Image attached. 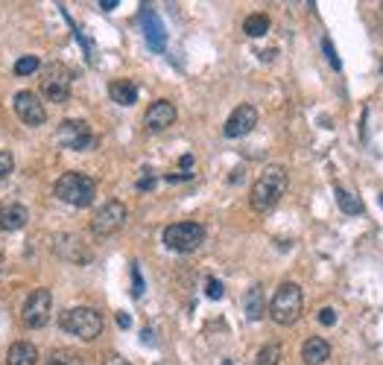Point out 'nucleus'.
I'll return each instance as SVG.
<instances>
[{"mask_svg":"<svg viewBox=\"0 0 383 365\" xmlns=\"http://www.w3.org/2000/svg\"><path fill=\"white\" fill-rule=\"evenodd\" d=\"M12 170H15V158L9 152L0 149V179H3V175H9Z\"/></svg>","mask_w":383,"mask_h":365,"instance_id":"cd10ccee","label":"nucleus"},{"mask_svg":"<svg viewBox=\"0 0 383 365\" xmlns=\"http://www.w3.org/2000/svg\"><path fill=\"white\" fill-rule=\"evenodd\" d=\"M126 219H129L126 205L117 202V199H112V202H106L100 211L94 214V219H91V234L94 237H112V234H117V231L126 225Z\"/></svg>","mask_w":383,"mask_h":365,"instance_id":"0eeeda50","label":"nucleus"},{"mask_svg":"<svg viewBox=\"0 0 383 365\" xmlns=\"http://www.w3.org/2000/svg\"><path fill=\"white\" fill-rule=\"evenodd\" d=\"M103 365H132V362H126L123 357H117V353H108V357L103 360Z\"/></svg>","mask_w":383,"mask_h":365,"instance_id":"7c9ffc66","label":"nucleus"},{"mask_svg":"<svg viewBox=\"0 0 383 365\" xmlns=\"http://www.w3.org/2000/svg\"><path fill=\"white\" fill-rule=\"evenodd\" d=\"M223 284L220 281H217V278H208V284H205V295L208 298H214V301H220V298H223Z\"/></svg>","mask_w":383,"mask_h":365,"instance_id":"a878e982","label":"nucleus"},{"mask_svg":"<svg viewBox=\"0 0 383 365\" xmlns=\"http://www.w3.org/2000/svg\"><path fill=\"white\" fill-rule=\"evenodd\" d=\"M108 97H112L117 105H135L138 103V85L132 79H114L108 85Z\"/></svg>","mask_w":383,"mask_h":365,"instance_id":"6ab92c4d","label":"nucleus"},{"mask_svg":"<svg viewBox=\"0 0 383 365\" xmlns=\"http://www.w3.org/2000/svg\"><path fill=\"white\" fill-rule=\"evenodd\" d=\"M38 68H41L38 56H21L15 62V76H29V73H36Z\"/></svg>","mask_w":383,"mask_h":365,"instance_id":"b1692460","label":"nucleus"},{"mask_svg":"<svg viewBox=\"0 0 383 365\" xmlns=\"http://www.w3.org/2000/svg\"><path fill=\"white\" fill-rule=\"evenodd\" d=\"M287 170L281 167V164H269V167H264V173L258 175V181L251 184V196L249 202L251 207H255L258 214H269L272 207H275L281 202V196L287 193Z\"/></svg>","mask_w":383,"mask_h":365,"instance_id":"f257e3e1","label":"nucleus"},{"mask_svg":"<svg viewBox=\"0 0 383 365\" xmlns=\"http://www.w3.org/2000/svg\"><path fill=\"white\" fill-rule=\"evenodd\" d=\"M243 310H246V318H249V322H258V318H264L267 301H264V286H260V284H255V286H251V290L246 292Z\"/></svg>","mask_w":383,"mask_h":365,"instance_id":"a211bd4d","label":"nucleus"},{"mask_svg":"<svg viewBox=\"0 0 383 365\" xmlns=\"http://www.w3.org/2000/svg\"><path fill=\"white\" fill-rule=\"evenodd\" d=\"M38 362V348L32 342H15L6 351V365H36Z\"/></svg>","mask_w":383,"mask_h":365,"instance_id":"f3484780","label":"nucleus"},{"mask_svg":"<svg viewBox=\"0 0 383 365\" xmlns=\"http://www.w3.org/2000/svg\"><path fill=\"white\" fill-rule=\"evenodd\" d=\"M380 205H383V196H380Z\"/></svg>","mask_w":383,"mask_h":365,"instance_id":"58836bf2","label":"nucleus"},{"mask_svg":"<svg viewBox=\"0 0 383 365\" xmlns=\"http://www.w3.org/2000/svg\"><path fill=\"white\" fill-rule=\"evenodd\" d=\"M59 143L68 147V149L85 152V149L97 147V138H94V131L85 120H64V123L59 126Z\"/></svg>","mask_w":383,"mask_h":365,"instance_id":"1a4fd4ad","label":"nucleus"},{"mask_svg":"<svg viewBox=\"0 0 383 365\" xmlns=\"http://www.w3.org/2000/svg\"><path fill=\"white\" fill-rule=\"evenodd\" d=\"M193 167V155H184L182 158V170H190Z\"/></svg>","mask_w":383,"mask_h":365,"instance_id":"72a5a7b5","label":"nucleus"},{"mask_svg":"<svg viewBox=\"0 0 383 365\" xmlns=\"http://www.w3.org/2000/svg\"><path fill=\"white\" fill-rule=\"evenodd\" d=\"M114 6H117V0H103V3H100V9H106V12H112Z\"/></svg>","mask_w":383,"mask_h":365,"instance_id":"f704fd0d","label":"nucleus"},{"mask_svg":"<svg viewBox=\"0 0 383 365\" xmlns=\"http://www.w3.org/2000/svg\"><path fill=\"white\" fill-rule=\"evenodd\" d=\"M29 223V211L24 205H3L0 207V231H21Z\"/></svg>","mask_w":383,"mask_h":365,"instance_id":"dca6fc26","label":"nucleus"},{"mask_svg":"<svg viewBox=\"0 0 383 365\" xmlns=\"http://www.w3.org/2000/svg\"><path fill=\"white\" fill-rule=\"evenodd\" d=\"M336 205L343 207L345 214H351V216H357V214H363V202L351 193V190H345V187H336Z\"/></svg>","mask_w":383,"mask_h":365,"instance_id":"aec40b11","label":"nucleus"},{"mask_svg":"<svg viewBox=\"0 0 383 365\" xmlns=\"http://www.w3.org/2000/svg\"><path fill=\"white\" fill-rule=\"evenodd\" d=\"M12 105H15V114L24 120L27 126H41L47 120V108L38 99L36 91H18L15 99H12Z\"/></svg>","mask_w":383,"mask_h":365,"instance_id":"9d476101","label":"nucleus"},{"mask_svg":"<svg viewBox=\"0 0 383 365\" xmlns=\"http://www.w3.org/2000/svg\"><path fill=\"white\" fill-rule=\"evenodd\" d=\"M156 187V175H152L149 170H144V179L138 181V190H152Z\"/></svg>","mask_w":383,"mask_h":365,"instance_id":"c756f323","label":"nucleus"},{"mask_svg":"<svg viewBox=\"0 0 383 365\" xmlns=\"http://www.w3.org/2000/svg\"><path fill=\"white\" fill-rule=\"evenodd\" d=\"M281 345L278 342H269V345H264L258 351V357H255V365H278L281 362Z\"/></svg>","mask_w":383,"mask_h":365,"instance_id":"4be33fe9","label":"nucleus"},{"mask_svg":"<svg viewBox=\"0 0 383 365\" xmlns=\"http://www.w3.org/2000/svg\"><path fill=\"white\" fill-rule=\"evenodd\" d=\"M53 193H56V199H62L64 205L88 207V205L94 202V196H97V181L91 179V175L71 170V173H64L62 179L56 181Z\"/></svg>","mask_w":383,"mask_h":365,"instance_id":"7ed1b4c3","label":"nucleus"},{"mask_svg":"<svg viewBox=\"0 0 383 365\" xmlns=\"http://www.w3.org/2000/svg\"><path fill=\"white\" fill-rule=\"evenodd\" d=\"M0 269H3V254H0Z\"/></svg>","mask_w":383,"mask_h":365,"instance_id":"c9c22d12","label":"nucleus"},{"mask_svg":"<svg viewBox=\"0 0 383 365\" xmlns=\"http://www.w3.org/2000/svg\"><path fill=\"white\" fill-rule=\"evenodd\" d=\"M301 310H304V292H301V286L299 284H281L275 295H272V301H269V318L275 325H295L299 322V316H301Z\"/></svg>","mask_w":383,"mask_h":365,"instance_id":"f03ea898","label":"nucleus"},{"mask_svg":"<svg viewBox=\"0 0 383 365\" xmlns=\"http://www.w3.org/2000/svg\"><path fill=\"white\" fill-rule=\"evenodd\" d=\"M50 307H53L50 290L38 286V290H32V292L27 295L24 307H21V322H24L27 327H32V330L45 327V325L50 322Z\"/></svg>","mask_w":383,"mask_h":365,"instance_id":"6e6552de","label":"nucleus"},{"mask_svg":"<svg viewBox=\"0 0 383 365\" xmlns=\"http://www.w3.org/2000/svg\"><path fill=\"white\" fill-rule=\"evenodd\" d=\"M53 251L59 254V257L64 260H71V263H91L94 260V251L85 246V242L79 237H73V234H59L56 242H53Z\"/></svg>","mask_w":383,"mask_h":365,"instance_id":"f8f14e48","label":"nucleus"},{"mask_svg":"<svg viewBox=\"0 0 383 365\" xmlns=\"http://www.w3.org/2000/svg\"><path fill=\"white\" fill-rule=\"evenodd\" d=\"M176 105L170 103V99H156L149 108H147V114H144V123L149 131H164V129H170L173 123H176Z\"/></svg>","mask_w":383,"mask_h":365,"instance_id":"ddd939ff","label":"nucleus"},{"mask_svg":"<svg viewBox=\"0 0 383 365\" xmlns=\"http://www.w3.org/2000/svg\"><path fill=\"white\" fill-rule=\"evenodd\" d=\"M140 27H144V36H147V44L156 53H161L167 47V32H164V24L158 12H152L149 6H140Z\"/></svg>","mask_w":383,"mask_h":365,"instance_id":"4468645a","label":"nucleus"},{"mask_svg":"<svg viewBox=\"0 0 383 365\" xmlns=\"http://www.w3.org/2000/svg\"><path fill=\"white\" fill-rule=\"evenodd\" d=\"M59 325L64 333H71L82 342H94L97 336L103 333V316L97 313L94 307H73V310H64Z\"/></svg>","mask_w":383,"mask_h":365,"instance_id":"20e7f679","label":"nucleus"},{"mask_svg":"<svg viewBox=\"0 0 383 365\" xmlns=\"http://www.w3.org/2000/svg\"><path fill=\"white\" fill-rule=\"evenodd\" d=\"M202 242H205V228L199 223H176V225L164 228V246L170 251L188 254V251L199 249Z\"/></svg>","mask_w":383,"mask_h":365,"instance_id":"39448f33","label":"nucleus"},{"mask_svg":"<svg viewBox=\"0 0 383 365\" xmlns=\"http://www.w3.org/2000/svg\"><path fill=\"white\" fill-rule=\"evenodd\" d=\"M380 73H383V62H380Z\"/></svg>","mask_w":383,"mask_h":365,"instance_id":"4c0bfd02","label":"nucleus"},{"mask_svg":"<svg viewBox=\"0 0 383 365\" xmlns=\"http://www.w3.org/2000/svg\"><path fill=\"white\" fill-rule=\"evenodd\" d=\"M255 126H258V108L243 103V105H237L234 112L228 114L223 131H225V138H246Z\"/></svg>","mask_w":383,"mask_h":365,"instance_id":"9b49d317","label":"nucleus"},{"mask_svg":"<svg viewBox=\"0 0 383 365\" xmlns=\"http://www.w3.org/2000/svg\"><path fill=\"white\" fill-rule=\"evenodd\" d=\"M301 360H304V365H325L331 360V345L319 336H310L301 345Z\"/></svg>","mask_w":383,"mask_h":365,"instance_id":"2eb2a0df","label":"nucleus"},{"mask_svg":"<svg viewBox=\"0 0 383 365\" xmlns=\"http://www.w3.org/2000/svg\"><path fill=\"white\" fill-rule=\"evenodd\" d=\"M47 365H82V357L71 348H56L47 357Z\"/></svg>","mask_w":383,"mask_h":365,"instance_id":"5701e85b","label":"nucleus"},{"mask_svg":"<svg viewBox=\"0 0 383 365\" xmlns=\"http://www.w3.org/2000/svg\"><path fill=\"white\" fill-rule=\"evenodd\" d=\"M117 325L120 327H129V325H132V318H129L126 313H117Z\"/></svg>","mask_w":383,"mask_h":365,"instance_id":"473e14b6","label":"nucleus"},{"mask_svg":"<svg viewBox=\"0 0 383 365\" xmlns=\"http://www.w3.org/2000/svg\"><path fill=\"white\" fill-rule=\"evenodd\" d=\"M319 322H322L325 327L336 325V310H331V307H322V310H319Z\"/></svg>","mask_w":383,"mask_h":365,"instance_id":"c85d7f7f","label":"nucleus"},{"mask_svg":"<svg viewBox=\"0 0 383 365\" xmlns=\"http://www.w3.org/2000/svg\"><path fill=\"white\" fill-rule=\"evenodd\" d=\"M322 50H325V56H328V62H331V68H334V71L343 68V62H339V56H336V50H334L331 38H322Z\"/></svg>","mask_w":383,"mask_h":365,"instance_id":"393cba45","label":"nucleus"},{"mask_svg":"<svg viewBox=\"0 0 383 365\" xmlns=\"http://www.w3.org/2000/svg\"><path fill=\"white\" fill-rule=\"evenodd\" d=\"M243 32L249 38H260V36H267L269 32V18L264 12H258V15H249L243 21Z\"/></svg>","mask_w":383,"mask_h":365,"instance_id":"412c9836","label":"nucleus"},{"mask_svg":"<svg viewBox=\"0 0 383 365\" xmlns=\"http://www.w3.org/2000/svg\"><path fill=\"white\" fill-rule=\"evenodd\" d=\"M223 365H234V362H232V360H225V362H223Z\"/></svg>","mask_w":383,"mask_h":365,"instance_id":"e433bc0d","label":"nucleus"},{"mask_svg":"<svg viewBox=\"0 0 383 365\" xmlns=\"http://www.w3.org/2000/svg\"><path fill=\"white\" fill-rule=\"evenodd\" d=\"M132 295H135V298L144 295V278H140L138 263H132Z\"/></svg>","mask_w":383,"mask_h":365,"instance_id":"bb28decb","label":"nucleus"},{"mask_svg":"<svg viewBox=\"0 0 383 365\" xmlns=\"http://www.w3.org/2000/svg\"><path fill=\"white\" fill-rule=\"evenodd\" d=\"M71 82H73V73H71L68 64L53 62V64H47L45 79H41V94H45L50 103H68L71 99Z\"/></svg>","mask_w":383,"mask_h":365,"instance_id":"423d86ee","label":"nucleus"},{"mask_svg":"<svg viewBox=\"0 0 383 365\" xmlns=\"http://www.w3.org/2000/svg\"><path fill=\"white\" fill-rule=\"evenodd\" d=\"M190 179V173H173V175H167V181H188Z\"/></svg>","mask_w":383,"mask_h":365,"instance_id":"2f4dec72","label":"nucleus"}]
</instances>
